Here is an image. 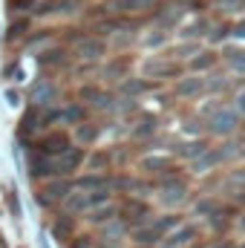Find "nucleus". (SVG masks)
Masks as SVG:
<instances>
[{
	"instance_id": "393cba45",
	"label": "nucleus",
	"mask_w": 245,
	"mask_h": 248,
	"mask_svg": "<svg viewBox=\"0 0 245 248\" xmlns=\"http://www.w3.org/2000/svg\"><path fill=\"white\" fill-rule=\"evenodd\" d=\"M78 6V0H44L35 12L38 15H52V12H72Z\"/></svg>"
},
{
	"instance_id": "58836bf2",
	"label": "nucleus",
	"mask_w": 245,
	"mask_h": 248,
	"mask_svg": "<svg viewBox=\"0 0 245 248\" xmlns=\"http://www.w3.org/2000/svg\"><path fill=\"white\" fill-rule=\"evenodd\" d=\"M240 156H243V159H245V144H243V150H240Z\"/></svg>"
},
{
	"instance_id": "dca6fc26",
	"label": "nucleus",
	"mask_w": 245,
	"mask_h": 248,
	"mask_svg": "<svg viewBox=\"0 0 245 248\" xmlns=\"http://www.w3.org/2000/svg\"><path fill=\"white\" fill-rule=\"evenodd\" d=\"M211 150V144L205 141V139H187V141H182V144H176V156L179 159H184L187 165L190 162H196L202 153H208Z\"/></svg>"
},
{
	"instance_id": "2eb2a0df",
	"label": "nucleus",
	"mask_w": 245,
	"mask_h": 248,
	"mask_svg": "<svg viewBox=\"0 0 245 248\" xmlns=\"http://www.w3.org/2000/svg\"><path fill=\"white\" fill-rule=\"evenodd\" d=\"M141 170L150 173V176H162V173L168 176V173L176 170V168H173V159H170V156L156 153V156H144V159H141Z\"/></svg>"
},
{
	"instance_id": "b1692460",
	"label": "nucleus",
	"mask_w": 245,
	"mask_h": 248,
	"mask_svg": "<svg viewBox=\"0 0 245 248\" xmlns=\"http://www.w3.org/2000/svg\"><path fill=\"white\" fill-rule=\"evenodd\" d=\"M190 214H193V217H216V214H219V199H216V196H202V199L193 202Z\"/></svg>"
},
{
	"instance_id": "5701e85b",
	"label": "nucleus",
	"mask_w": 245,
	"mask_h": 248,
	"mask_svg": "<svg viewBox=\"0 0 245 248\" xmlns=\"http://www.w3.org/2000/svg\"><path fill=\"white\" fill-rule=\"evenodd\" d=\"M52 237H55V240H63V243H69V240L75 237V217L63 214L61 219H55V222H52Z\"/></svg>"
},
{
	"instance_id": "ddd939ff",
	"label": "nucleus",
	"mask_w": 245,
	"mask_h": 248,
	"mask_svg": "<svg viewBox=\"0 0 245 248\" xmlns=\"http://www.w3.org/2000/svg\"><path fill=\"white\" fill-rule=\"evenodd\" d=\"M75 190V185H72V179H46V185H44V202L46 205H52V202H61Z\"/></svg>"
},
{
	"instance_id": "f257e3e1",
	"label": "nucleus",
	"mask_w": 245,
	"mask_h": 248,
	"mask_svg": "<svg viewBox=\"0 0 245 248\" xmlns=\"http://www.w3.org/2000/svg\"><path fill=\"white\" fill-rule=\"evenodd\" d=\"M240 130V113L234 107H216L211 116H208V133L216 136V139H234Z\"/></svg>"
},
{
	"instance_id": "f704fd0d",
	"label": "nucleus",
	"mask_w": 245,
	"mask_h": 248,
	"mask_svg": "<svg viewBox=\"0 0 245 248\" xmlns=\"http://www.w3.org/2000/svg\"><path fill=\"white\" fill-rule=\"evenodd\" d=\"M231 35H234L237 41H245V20H240L237 26H231Z\"/></svg>"
},
{
	"instance_id": "a211bd4d",
	"label": "nucleus",
	"mask_w": 245,
	"mask_h": 248,
	"mask_svg": "<svg viewBox=\"0 0 245 248\" xmlns=\"http://www.w3.org/2000/svg\"><path fill=\"white\" fill-rule=\"evenodd\" d=\"M222 162H219V153H216V147H211L208 153H202L196 162H190V173L193 176H205V173H211V170H216Z\"/></svg>"
},
{
	"instance_id": "f03ea898",
	"label": "nucleus",
	"mask_w": 245,
	"mask_h": 248,
	"mask_svg": "<svg viewBox=\"0 0 245 248\" xmlns=\"http://www.w3.org/2000/svg\"><path fill=\"white\" fill-rule=\"evenodd\" d=\"M159 202L168 205V208H176V205L187 202V185H184L182 179L173 176V170L159 182Z\"/></svg>"
},
{
	"instance_id": "412c9836",
	"label": "nucleus",
	"mask_w": 245,
	"mask_h": 248,
	"mask_svg": "<svg viewBox=\"0 0 245 248\" xmlns=\"http://www.w3.org/2000/svg\"><path fill=\"white\" fill-rule=\"evenodd\" d=\"M113 6H116V12H122V15H144V12L156 9L159 0H116Z\"/></svg>"
},
{
	"instance_id": "9d476101",
	"label": "nucleus",
	"mask_w": 245,
	"mask_h": 248,
	"mask_svg": "<svg viewBox=\"0 0 245 248\" xmlns=\"http://www.w3.org/2000/svg\"><path fill=\"white\" fill-rule=\"evenodd\" d=\"M116 219H122V214H119V205H116V202L101 205V208H92V211L84 217V222H87V225H92V228H104V225H110V222H116Z\"/></svg>"
},
{
	"instance_id": "39448f33",
	"label": "nucleus",
	"mask_w": 245,
	"mask_h": 248,
	"mask_svg": "<svg viewBox=\"0 0 245 248\" xmlns=\"http://www.w3.org/2000/svg\"><path fill=\"white\" fill-rule=\"evenodd\" d=\"M202 93H208V81L205 75H182L173 84V95L176 98H199Z\"/></svg>"
},
{
	"instance_id": "e433bc0d",
	"label": "nucleus",
	"mask_w": 245,
	"mask_h": 248,
	"mask_svg": "<svg viewBox=\"0 0 245 248\" xmlns=\"http://www.w3.org/2000/svg\"><path fill=\"white\" fill-rule=\"evenodd\" d=\"M205 248H237L234 243H228V240H214L211 246H205Z\"/></svg>"
},
{
	"instance_id": "aec40b11",
	"label": "nucleus",
	"mask_w": 245,
	"mask_h": 248,
	"mask_svg": "<svg viewBox=\"0 0 245 248\" xmlns=\"http://www.w3.org/2000/svg\"><path fill=\"white\" fill-rule=\"evenodd\" d=\"M153 225H156V231H159L162 237H168V234H173L176 228H182V225H184V217L173 214V211H168V214L153 217Z\"/></svg>"
},
{
	"instance_id": "7ed1b4c3",
	"label": "nucleus",
	"mask_w": 245,
	"mask_h": 248,
	"mask_svg": "<svg viewBox=\"0 0 245 248\" xmlns=\"http://www.w3.org/2000/svg\"><path fill=\"white\" fill-rule=\"evenodd\" d=\"M69 147H75L72 144V139L61 133V130H52V133H46L41 141H38V150H41V156H49V159H55V156H63Z\"/></svg>"
},
{
	"instance_id": "0eeeda50",
	"label": "nucleus",
	"mask_w": 245,
	"mask_h": 248,
	"mask_svg": "<svg viewBox=\"0 0 245 248\" xmlns=\"http://www.w3.org/2000/svg\"><path fill=\"white\" fill-rule=\"evenodd\" d=\"M196 240H199V231H196V225L193 222H184L182 228H176L173 234H168L165 237V248H193L196 246Z\"/></svg>"
},
{
	"instance_id": "4468645a",
	"label": "nucleus",
	"mask_w": 245,
	"mask_h": 248,
	"mask_svg": "<svg viewBox=\"0 0 245 248\" xmlns=\"http://www.w3.org/2000/svg\"><path fill=\"white\" fill-rule=\"evenodd\" d=\"M216 63H219V55L214 49H202L199 55H193L187 61V69H190V75H208L216 69Z\"/></svg>"
},
{
	"instance_id": "a878e982",
	"label": "nucleus",
	"mask_w": 245,
	"mask_h": 248,
	"mask_svg": "<svg viewBox=\"0 0 245 248\" xmlns=\"http://www.w3.org/2000/svg\"><path fill=\"white\" fill-rule=\"evenodd\" d=\"M26 32H29V17H17V20H12V23H9L6 41H20Z\"/></svg>"
},
{
	"instance_id": "2f4dec72",
	"label": "nucleus",
	"mask_w": 245,
	"mask_h": 248,
	"mask_svg": "<svg viewBox=\"0 0 245 248\" xmlns=\"http://www.w3.org/2000/svg\"><path fill=\"white\" fill-rule=\"evenodd\" d=\"M69 248H92V240L90 237H72L69 240Z\"/></svg>"
},
{
	"instance_id": "423d86ee",
	"label": "nucleus",
	"mask_w": 245,
	"mask_h": 248,
	"mask_svg": "<svg viewBox=\"0 0 245 248\" xmlns=\"http://www.w3.org/2000/svg\"><path fill=\"white\" fill-rule=\"evenodd\" d=\"M75 52H78L81 61H101V58H107V41L98 38V35H87V38L78 41Z\"/></svg>"
},
{
	"instance_id": "473e14b6",
	"label": "nucleus",
	"mask_w": 245,
	"mask_h": 248,
	"mask_svg": "<svg viewBox=\"0 0 245 248\" xmlns=\"http://www.w3.org/2000/svg\"><path fill=\"white\" fill-rule=\"evenodd\" d=\"M225 9H231V12H243L245 9V0H219Z\"/></svg>"
},
{
	"instance_id": "9b49d317",
	"label": "nucleus",
	"mask_w": 245,
	"mask_h": 248,
	"mask_svg": "<svg viewBox=\"0 0 245 248\" xmlns=\"http://www.w3.org/2000/svg\"><path fill=\"white\" fill-rule=\"evenodd\" d=\"M153 87H156L153 81H147V78H141V75H130V78H124L122 84H119V93H122L124 98L136 101V98H141L144 93H150Z\"/></svg>"
},
{
	"instance_id": "f8f14e48",
	"label": "nucleus",
	"mask_w": 245,
	"mask_h": 248,
	"mask_svg": "<svg viewBox=\"0 0 245 248\" xmlns=\"http://www.w3.org/2000/svg\"><path fill=\"white\" fill-rule=\"evenodd\" d=\"M72 185H75V190L92 193V190L113 187V176H110V173H84V176H75V179H72Z\"/></svg>"
},
{
	"instance_id": "f3484780",
	"label": "nucleus",
	"mask_w": 245,
	"mask_h": 248,
	"mask_svg": "<svg viewBox=\"0 0 245 248\" xmlns=\"http://www.w3.org/2000/svg\"><path fill=\"white\" fill-rule=\"evenodd\" d=\"M141 49H153V55L159 52V49H170V32H165V29H150V32H144L141 35Z\"/></svg>"
},
{
	"instance_id": "c85d7f7f",
	"label": "nucleus",
	"mask_w": 245,
	"mask_h": 248,
	"mask_svg": "<svg viewBox=\"0 0 245 248\" xmlns=\"http://www.w3.org/2000/svg\"><path fill=\"white\" fill-rule=\"evenodd\" d=\"M124 66H127V58H119V61H113V63L104 66V75H110V78H116V81L122 84L124 78H130V75L124 72Z\"/></svg>"
},
{
	"instance_id": "4be33fe9",
	"label": "nucleus",
	"mask_w": 245,
	"mask_h": 248,
	"mask_svg": "<svg viewBox=\"0 0 245 248\" xmlns=\"http://www.w3.org/2000/svg\"><path fill=\"white\" fill-rule=\"evenodd\" d=\"M124 234H127V225H124L122 219H116V222H110V225H104L101 228V243L107 246H122L124 243Z\"/></svg>"
},
{
	"instance_id": "c756f323",
	"label": "nucleus",
	"mask_w": 245,
	"mask_h": 248,
	"mask_svg": "<svg viewBox=\"0 0 245 248\" xmlns=\"http://www.w3.org/2000/svg\"><path fill=\"white\" fill-rule=\"evenodd\" d=\"M63 61V49H46L38 55V63L41 66H52V63H61Z\"/></svg>"
},
{
	"instance_id": "1a4fd4ad",
	"label": "nucleus",
	"mask_w": 245,
	"mask_h": 248,
	"mask_svg": "<svg viewBox=\"0 0 245 248\" xmlns=\"http://www.w3.org/2000/svg\"><path fill=\"white\" fill-rule=\"evenodd\" d=\"M101 139V127L95 122H81L72 127V141H75V147H92L95 141Z\"/></svg>"
},
{
	"instance_id": "cd10ccee",
	"label": "nucleus",
	"mask_w": 245,
	"mask_h": 248,
	"mask_svg": "<svg viewBox=\"0 0 245 248\" xmlns=\"http://www.w3.org/2000/svg\"><path fill=\"white\" fill-rule=\"evenodd\" d=\"M225 61H228V69H231V72H237V75H245V49L225 52Z\"/></svg>"
},
{
	"instance_id": "20e7f679",
	"label": "nucleus",
	"mask_w": 245,
	"mask_h": 248,
	"mask_svg": "<svg viewBox=\"0 0 245 248\" xmlns=\"http://www.w3.org/2000/svg\"><path fill=\"white\" fill-rule=\"evenodd\" d=\"M173 72H179L176 69V61H170V58H162V55H147L144 61H141V78H170Z\"/></svg>"
},
{
	"instance_id": "c9c22d12",
	"label": "nucleus",
	"mask_w": 245,
	"mask_h": 248,
	"mask_svg": "<svg viewBox=\"0 0 245 248\" xmlns=\"http://www.w3.org/2000/svg\"><path fill=\"white\" fill-rule=\"evenodd\" d=\"M234 231H237L240 237H245V211L237 217V222H234Z\"/></svg>"
},
{
	"instance_id": "6e6552de",
	"label": "nucleus",
	"mask_w": 245,
	"mask_h": 248,
	"mask_svg": "<svg viewBox=\"0 0 245 248\" xmlns=\"http://www.w3.org/2000/svg\"><path fill=\"white\" fill-rule=\"evenodd\" d=\"M130 243L136 248H159L165 243V237L156 231V225L150 222V225H141V228H133L130 231Z\"/></svg>"
},
{
	"instance_id": "72a5a7b5",
	"label": "nucleus",
	"mask_w": 245,
	"mask_h": 248,
	"mask_svg": "<svg viewBox=\"0 0 245 248\" xmlns=\"http://www.w3.org/2000/svg\"><path fill=\"white\" fill-rule=\"evenodd\" d=\"M234 110H237L240 116H245V90H240V93H237V101H234Z\"/></svg>"
},
{
	"instance_id": "4c0bfd02",
	"label": "nucleus",
	"mask_w": 245,
	"mask_h": 248,
	"mask_svg": "<svg viewBox=\"0 0 245 248\" xmlns=\"http://www.w3.org/2000/svg\"><path fill=\"white\" fill-rule=\"evenodd\" d=\"M237 248H245V237H243V240H240V243H237Z\"/></svg>"
},
{
	"instance_id": "bb28decb",
	"label": "nucleus",
	"mask_w": 245,
	"mask_h": 248,
	"mask_svg": "<svg viewBox=\"0 0 245 248\" xmlns=\"http://www.w3.org/2000/svg\"><path fill=\"white\" fill-rule=\"evenodd\" d=\"M153 133H156V119H138L136 127H130L133 139H144V136H153Z\"/></svg>"
},
{
	"instance_id": "6ab92c4d",
	"label": "nucleus",
	"mask_w": 245,
	"mask_h": 248,
	"mask_svg": "<svg viewBox=\"0 0 245 248\" xmlns=\"http://www.w3.org/2000/svg\"><path fill=\"white\" fill-rule=\"evenodd\" d=\"M170 61H190L193 55H199L202 52V44L199 41H176V44H170Z\"/></svg>"
},
{
	"instance_id": "7c9ffc66",
	"label": "nucleus",
	"mask_w": 245,
	"mask_h": 248,
	"mask_svg": "<svg viewBox=\"0 0 245 248\" xmlns=\"http://www.w3.org/2000/svg\"><path fill=\"white\" fill-rule=\"evenodd\" d=\"M38 9V0H9V9H12V15H20V12H26V9Z\"/></svg>"
}]
</instances>
